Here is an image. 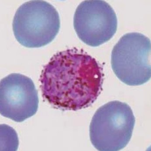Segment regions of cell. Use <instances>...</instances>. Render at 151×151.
<instances>
[{
    "instance_id": "obj_2",
    "label": "cell",
    "mask_w": 151,
    "mask_h": 151,
    "mask_svg": "<svg viewBox=\"0 0 151 151\" xmlns=\"http://www.w3.org/2000/svg\"><path fill=\"white\" fill-rule=\"evenodd\" d=\"M131 107L125 103L109 102L97 109L90 126V136L98 151H118L131 140L135 125Z\"/></svg>"
},
{
    "instance_id": "obj_5",
    "label": "cell",
    "mask_w": 151,
    "mask_h": 151,
    "mask_svg": "<svg viewBox=\"0 0 151 151\" xmlns=\"http://www.w3.org/2000/svg\"><path fill=\"white\" fill-rule=\"evenodd\" d=\"M73 26L79 39L87 45L97 47L107 42L117 32V15L102 0H87L76 8Z\"/></svg>"
},
{
    "instance_id": "obj_4",
    "label": "cell",
    "mask_w": 151,
    "mask_h": 151,
    "mask_svg": "<svg viewBox=\"0 0 151 151\" xmlns=\"http://www.w3.org/2000/svg\"><path fill=\"white\" fill-rule=\"evenodd\" d=\"M150 40L138 32L124 35L113 49L111 64L114 72L123 83L142 85L151 77Z\"/></svg>"
},
{
    "instance_id": "obj_3",
    "label": "cell",
    "mask_w": 151,
    "mask_h": 151,
    "mask_svg": "<svg viewBox=\"0 0 151 151\" xmlns=\"http://www.w3.org/2000/svg\"><path fill=\"white\" fill-rule=\"evenodd\" d=\"M15 39L29 48H40L51 42L59 33L60 20L51 4L42 0L24 3L14 14L12 23Z\"/></svg>"
},
{
    "instance_id": "obj_1",
    "label": "cell",
    "mask_w": 151,
    "mask_h": 151,
    "mask_svg": "<svg viewBox=\"0 0 151 151\" xmlns=\"http://www.w3.org/2000/svg\"><path fill=\"white\" fill-rule=\"evenodd\" d=\"M103 68L82 50L68 49L54 55L40 76L42 96L54 108L77 111L88 108L102 89Z\"/></svg>"
},
{
    "instance_id": "obj_6",
    "label": "cell",
    "mask_w": 151,
    "mask_h": 151,
    "mask_svg": "<svg viewBox=\"0 0 151 151\" xmlns=\"http://www.w3.org/2000/svg\"><path fill=\"white\" fill-rule=\"evenodd\" d=\"M38 92L31 79L12 73L0 83V113L5 118L22 122L34 115L39 107Z\"/></svg>"
}]
</instances>
